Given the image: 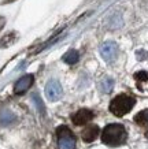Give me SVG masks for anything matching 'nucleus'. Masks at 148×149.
Returning <instances> with one entry per match:
<instances>
[{
  "label": "nucleus",
  "instance_id": "nucleus-14",
  "mask_svg": "<svg viewBox=\"0 0 148 149\" xmlns=\"http://www.w3.org/2000/svg\"><path fill=\"white\" fill-rule=\"evenodd\" d=\"M135 78L137 79V81H147L148 79V74L145 71H140V72H136L135 74Z\"/></svg>",
  "mask_w": 148,
  "mask_h": 149
},
{
  "label": "nucleus",
  "instance_id": "nucleus-5",
  "mask_svg": "<svg viewBox=\"0 0 148 149\" xmlns=\"http://www.w3.org/2000/svg\"><path fill=\"white\" fill-rule=\"evenodd\" d=\"M117 54H118V47L112 41H107V42H104L103 45L100 47V55H102V58L106 62H112L114 59L117 58Z\"/></svg>",
  "mask_w": 148,
  "mask_h": 149
},
{
  "label": "nucleus",
  "instance_id": "nucleus-13",
  "mask_svg": "<svg viewBox=\"0 0 148 149\" xmlns=\"http://www.w3.org/2000/svg\"><path fill=\"white\" fill-rule=\"evenodd\" d=\"M33 100H34V103H36L39 111H40L41 113H44V105H43V101L40 100V97H39V95H37V93H34V95H33Z\"/></svg>",
  "mask_w": 148,
  "mask_h": 149
},
{
  "label": "nucleus",
  "instance_id": "nucleus-10",
  "mask_svg": "<svg viewBox=\"0 0 148 149\" xmlns=\"http://www.w3.org/2000/svg\"><path fill=\"white\" fill-rule=\"evenodd\" d=\"M135 122L143 127H148V109L140 111L135 116Z\"/></svg>",
  "mask_w": 148,
  "mask_h": 149
},
{
  "label": "nucleus",
  "instance_id": "nucleus-6",
  "mask_svg": "<svg viewBox=\"0 0 148 149\" xmlns=\"http://www.w3.org/2000/svg\"><path fill=\"white\" fill-rule=\"evenodd\" d=\"M92 119H93V112L89 111V109H80V111H77V112L72 116L73 123L77 125V126L86 125V123L90 122Z\"/></svg>",
  "mask_w": 148,
  "mask_h": 149
},
{
  "label": "nucleus",
  "instance_id": "nucleus-7",
  "mask_svg": "<svg viewBox=\"0 0 148 149\" xmlns=\"http://www.w3.org/2000/svg\"><path fill=\"white\" fill-rule=\"evenodd\" d=\"M33 84V75L32 74H26V75H23L19 81H17L15 86H14V92L17 93V95H21L23 92H26L30 85Z\"/></svg>",
  "mask_w": 148,
  "mask_h": 149
},
{
  "label": "nucleus",
  "instance_id": "nucleus-8",
  "mask_svg": "<svg viewBox=\"0 0 148 149\" xmlns=\"http://www.w3.org/2000/svg\"><path fill=\"white\" fill-rule=\"evenodd\" d=\"M99 133H100V130H99V127L96 125H89L82 131V140L85 142H92V141H95L97 138Z\"/></svg>",
  "mask_w": 148,
  "mask_h": 149
},
{
  "label": "nucleus",
  "instance_id": "nucleus-1",
  "mask_svg": "<svg viewBox=\"0 0 148 149\" xmlns=\"http://www.w3.org/2000/svg\"><path fill=\"white\" fill-rule=\"evenodd\" d=\"M126 137H128L126 129L119 123L107 125L102 131V141H103V144L108 145V146L122 145L126 141Z\"/></svg>",
  "mask_w": 148,
  "mask_h": 149
},
{
  "label": "nucleus",
  "instance_id": "nucleus-11",
  "mask_svg": "<svg viewBox=\"0 0 148 149\" xmlns=\"http://www.w3.org/2000/svg\"><path fill=\"white\" fill-rule=\"evenodd\" d=\"M114 88V79L111 78H104L103 81L100 82V91L103 93H110Z\"/></svg>",
  "mask_w": 148,
  "mask_h": 149
},
{
  "label": "nucleus",
  "instance_id": "nucleus-9",
  "mask_svg": "<svg viewBox=\"0 0 148 149\" xmlns=\"http://www.w3.org/2000/svg\"><path fill=\"white\" fill-rule=\"evenodd\" d=\"M78 59H80V55H78V52H77L76 49H70L69 52H66V54L63 55V62L67 63V64L77 63Z\"/></svg>",
  "mask_w": 148,
  "mask_h": 149
},
{
  "label": "nucleus",
  "instance_id": "nucleus-15",
  "mask_svg": "<svg viewBox=\"0 0 148 149\" xmlns=\"http://www.w3.org/2000/svg\"><path fill=\"white\" fill-rule=\"evenodd\" d=\"M4 18H3V17H0V30H1V29H3V26H4Z\"/></svg>",
  "mask_w": 148,
  "mask_h": 149
},
{
  "label": "nucleus",
  "instance_id": "nucleus-2",
  "mask_svg": "<svg viewBox=\"0 0 148 149\" xmlns=\"http://www.w3.org/2000/svg\"><path fill=\"white\" fill-rule=\"evenodd\" d=\"M135 104V97H132L129 95H118L110 103V112H112L115 116H123V115L132 111Z\"/></svg>",
  "mask_w": 148,
  "mask_h": 149
},
{
  "label": "nucleus",
  "instance_id": "nucleus-3",
  "mask_svg": "<svg viewBox=\"0 0 148 149\" xmlns=\"http://www.w3.org/2000/svg\"><path fill=\"white\" fill-rule=\"evenodd\" d=\"M59 149H76V137L67 126H59L56 129Z\"/></svg>",
  "mask_w": 148,
  "mask_h": 149
},
{
  "label": "nucleus",
  "instance_id": "nucleus-12",
  "mask_svg": "<svg viewBox=\"0 0 148 149\" xmlns=\"http://www.w3.org/2000/svg\"><path fill=\"white\" fill-rule=\"evenodd\" d=\"M14 119H15V116H14L11 112H8V111H6L1 116H0V122L3 123V125H8V123L14 122Z\"/></svg>",
  "mask_w": 148,
  "mask_h": 149
},
{
  "label": "nucleus",
  "instance_id": "nucleus-4",
  "mask_svg": "<svg viewBox=\"0 0 148 149\" xmlns=\"http://www.w3.org/2000/svg\"><path fill=\"white\" fill-rule=\"evenodd\" d=\"M63 89L60 84H59L56 79H51L48 81L47 86H45V95H47V99L51 100V101H56L62 97Z\"/></svg>",
  "mask_w": 148,
  "mask_h": 149
}]
</instances>
